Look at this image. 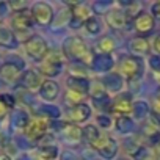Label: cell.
I'll use <instances>...</instances> for the list:
<instances>
[{
    "mask_svg": "<svg viewBox=\"0 0 160 160\" xmlns=\"http://www.w3.org/2000/svg\"><path fill=\"white\" fill-rule=\"evenodd\" d=\"M61 135L64 137V140L68 143H78L80 140L83 138L82 135V129H80L78 126L69 122V124H63L61 127Z\"/></svg>",
    "mask_w": 160,
    "mask_h": 160,
    "instance_id": "20",
    "label": "cell"
},
{
    "mask_svg": "<svg viewBox=\"0 0 160 160\" xmlns=\"http://www.w3.org/2000/svg\"><path fill=\"white\" fill-rule=\"evenodd\" d=\"M21 78H22L24 87H25L27 90H30V91L39 90L41 85H42V82H44V80H41V74H39L38 71H33V69L25 71V72L22 74Z\"/></svg>",
    "mask_w": 160,
    "mask_h": 160,
    "instance_id": "16",
    "label": "cell"
},
{
    "mask_svg": "<svg viewBox=\"0 0 160 160\" xmlns=\"http://www.w3.org/2000/svg\"><path fill=\"white\" fill-rule=\"evenodd\" d=\"M7 115H8V107H7L2 101H0V121H2Z\"/></svg>",
    "mask_w": 160,
    "mask_h": 160,
    "instance_id": "41",
    "label": "cell"
},
{
    "mask_svg": "<svg viewBox=\"0 0 160 160\" xmlns=\"http://www.w3.org/2000/svg\"><path fill=\"white\" fill-rule=\"evenodd\" d=\"M158 146H160V143H158Z\"/></svg>",
    "mask_w": 160,
    "mask_h": 160,
    "instance_id": "48",
    "label": "cell"
},
{
    "mask_svg": "<svg viewBox=\"0 0 160 160\" xmlns=\"http://www.w3.org/2000/svg\"><path fill=\"white\" fill-rule=\"evenodd\" d=\"M98 124L102 129H108V127H112V119L108 116H105V115H99L98 116Z\"/></svg>",
    "mask_w": 160,
    "mask_h": 160,
    "instance_id": "36",
    "label": "cell"
},
{
    "mask_svg": "<svg viewBox=\"0 0 160 160\" xmlns=\"http://www.w3.org/2000/svg\"><path fill=\"white\" fill-rule=\"evenodd\" d=\"M69 116H71L72 124H75V122H85L91 116V107L82 102V104H78V105H75V107L71 108Z\"/></svg>",
    "mask_w": 160,
    "mask_h": 160,
    "instance_id": "18",
    "label": "cell"
},
{
    "mask_svg": "<svg viewBox=\"0 0 160 160\" xmlns=\"http://www.w3.org/2000/svg\"><path fill=\"white\" fill-rule=\"evenodd\" d=\"M63 55H66L69 60L77 61L78 64H90L93 61V55L87 46V42L80 36H69L63 41Z\"/></svg>",
    "mask_w": 160,
    "mask_h": 160,
    "instance_id": "1",
    "label": "cell"
},
{
    "mask_svg": "<svg viewBox=\"0 0 160 160\" xmlns=\"http://www.w3.org/2000/svg\"><path fill=\"white\" fill-rule=\"evenodd\" d=\"M47 127H49V121L46 118H41V116H35L28 121L27 127L24 129V133L28 140H41L46 132H47Z\"/></svg>",
    "mask_w": 160,
    "mask_h": 160,
    "instance_id": "8",
    "label": "cell"
},
{
    "mask_svg": "<svg viewBox=\"0 0 160 160\" xmlns=\"http://www.w3.org/2000/svg\"><path fill=\"white\" fill-rule=\"evenodd\" d=\"M66 87L71 91H75L78 94L87 96L88 94V90H90V80L87 77H71L69 75L66 78Z\"/></svg>",
    "mask_w": 160,
    "mask_h": 160,
    "instance_id": "14",
    "label": "cell"
},
{
    "mask_svg": "<svg viewBox=\"0 0 160 160\" xmlns=\"http://www.w3.org/2000/svg\"><path fill=\"white\" fill-rule=\"evenodd\" d=\"M24 46H25V52L33 58V60H44L46 58V55L49 53V44L46 42V39L44 38H41V36H38V35H33V36H30L25 42H24Z\"/></svg>",
    "mask_w": 160,
    "mask_h": 160,
    "instance_id": "5",
    "label": "cell"
},
{
    "mask_svg": "<svg viewBox=\"0 0 160 160\" xmlns=\"http://www.w3.org/2000/svg\"><path fill=\"white\" fill-rule=\"evenodd\" d=\"M102 85L105 87L107 91L110 93H119L124 87V78L119 75V74H115V72H110L107 74L104 78H102Z\"/></svg>",
    "mask_w": 160,
    "mask_h": 160,
    "instance_id": "17",
    "label": "cell"
},
{
    "mask_svg": "<svg viewBox=\"0 0 160 160\" xmlns=\"http://www.w3.org/2000/svg\"><path fill=\"white\" fill-rule=\"evenodd\" d=\"M141 71H143V64H141V60L138 57L127 55V57L121 58V61H119V72H121L122 78L135 80V78L140 77Z\"/></svg>",
    "mask_w": 160,
    "mask_h": 160,
    "instance_id": "4",
    "label": "cell"
},
{
    "mask_svg": "<svg viewBox=\"0 0 160 160\" xmlns=\"http://www.w3.org/2000/svg\"><path fill=\"white\" fill-rule=\"evenodd\" d=\"M155 101H158L160 102V90L157 91V94H155Z\"/></svg>",
    "mask_w": 160,
    "mask_h": 160,
    "instance_id": "46",
    "label": "cell"
},
{
    "mask_svg": "<svg viewBox=\"0 0 160 160\" xmlns=\"http://www.w3.org/2000/svg\"><path fill=\"white\" fill-rule=\"evenodd\" d=\"M28 121H30V118H28V115H27L25 112L19 110V112L13 113L11 124H13L16 129H25V127H27V124H28Z\"/></svg>",
    "mask_w": 160,
    "mask_h": 160,
    "instance_id": "26",
    "label": "cell"
},
{
    "mask_svg": "<svg viewBox=\"0 0 160 160\" xmlns=\"http://www.w3.org/2000/svg\"><path fill=\"white\" fill-rule=\"evenodd\" d=\"M132 107H133V104H132L129 94H119L110 104L112 113H116L119 116H127L129 113H132Z\"/></svg>",
    "mask_w": 160,
    "mask_h": 160,
    "instance_id": "11",
    "label": "cell"
},
{
    "mask_svg": "<svg viewBox=\"0 0 160 160\" xmlns=\"http://www.w3.org/2000/svg\"><path fill=\"white\" fill-rule=\"evenodd\" d=\"M91 148H93L101 157H104L105 160H112V158H115L116 154H118V143H116L113 138H110V137H107V135H102V133H101V137L91 144Z\"/></svg>",
    "mask_w": 160,
    "mask_h": 160,
    "instance_id": "6",
    "label": "cell"
},
{
    "mask_svg": "<svg viewBox=\"0 0 160 160\" xmlns=\"http://www.w3.org/2000/svg\"><path fill=\"white\" fill-rule=\"evenodd\" d=\"M85 28H87V32L88 33H91V35H98V33H101V30H102V25H101V21L98 19V18H90L85 24Z\"/></svg>",
    "mask_w": 160,
    "mask_h": 160,
    "instance_id": "30",
    "label": "cell"
},
{
    "mask_svg": "<svg viewBox=\"0 0 160 160\" xmlns=\"http://www.w3.org/2000/svg\"><path fill=\"white\" fill-rule=\"evenodd\" d=\"M0 160H11V157L7 154H0Z\"/></svg>",
    "mask_w": 160,
    "mask_h": 160,
    "instance_id": "45",
    "label": "cell"
},
{
    "mask_svg": "<svg viewBox=\"0 0 160 160\" xmlns=\"http://www.w3.org/2000/svg\"><path fill=\"white\" fill-rule=\"evenodd\" d=\"M112 8H113V3H112V2H96V3L93 5V10H94L96 13H99V14H101V13H105V14H107Z\"/></svg>",
    "mask_w": 160,
    "mask_h": 160,
    "instance_id": "33",
    "label": "cell"
},
{
    "mask_svg": "<svg viewBox=\"0 0 160 160\" xmlns=\"http://www.w3.org/2000/svg\"><path fill=\"white\" fill-rule=\"evenodd\" d=\"M42 112H46V115L50 118H60V108H57L53 105H46L42 108Z\"/></svg>",
    "mask_w": 160,
    "mask_h": 160,
    "instance_id": "35",
    "label": "cell"
},
{
    "mask_svg": "<svg viewBox=\"0 0 160 160\" xmlns=\"http://www.w3.org/2000/svg\"><path fill=\"white\" fill-rule=\"evenodd\" d=\"M60 160H78V157L72 151H63V154L60 155Z\"/></svg>",
    "mask_w": 160,
    "mask_h": 160,
    "instance_id": "38",
    "label": "cell"
},
{
    "mask_svg": "<svg viewBox=\"0 0 160 160\" xmlns=\"http://www.w3.org/2000/svg\"><path fill=\"white\" fill-rule=\"evenodd\" d=\"M151 108H152V112H154L155 115H160V102H158V101H155V99H154V102H152V107H151Z\"/></svg>",
    "mask_w": 160,
    "mask_h": 160,
    "instance_id": "43",
    "label": "cell"
},
{
    "mask_svg": "<svg viewBox=\"0 0 160 160\" xmlns=\"http://www.w3.org/2000/svg\"><path fill=\"white\" fill-rule=\"evenodd\" d=\"M39 157L42 160H55L58 157V148L53 144H46L39 149Z\"/></svg>",
    "mask_w": 160,
    "mask_h": 160,
    "instance_id": "28",
    "label": "cell"
},
{
    "mask_svg": "<svg viewBox=\"0 0 160 160\" xmlns=\"http://www.w3.org/2000/svg\"><path fill=\"white\" fill-rule=\"evenodd\" d=\"M149 63H151V68H152V69H155L157 72H160V55L151 57Z\"/></svg>",
    "mask_w": 160,
    "mask_h": 160,
    "instance_id": "39",
    "label": "cell"
},
{
    "mask_svg": "<svg viewBox=\"0 0 160 160\" xmlns=\"http://www.w3.org/2000/svg\"><path fill=\"white\" fill-rule=\"evenodd\" d=\"M152 49L160 55V35H157V36L154 38V41H152Z\"/></svg>",
    "mask_w": 160,
    "mask_h": 160,
    "instance_id": "40",
    "label": "cell"
},
{
    "mask_svg": "<svg viewBox=\"0 0 160 160\" xmlns=\"http://www.w3.org/2000/svg\"><path fill=\"white\" fill-rule=\"evenodd\" d=\"M83 98H85L83 94H78V93H75V91H71V90L66 91V101H68V104H71L72 107H75V105H78V104H82L80 101H82Z\"/></svg>",
    "mask_w": 160,
    "mask_h": 160,
    "instance_id": "32",
    "label": "cell"
},
{
    "mask_svg": "<svg viewBox=\"0 0 160 160\" xmlns=\"http://www.w3.org/2000/svg\"><path fill=\"white\" fill-rule=\"evenodd\" d=\"M82 135H83V138L90 143V146L101 137V132H99V129L96 127V126H91V124H88V126H85L83 129H82Z\"/></svg>",
    "mask_w": 160,
    "mask_h": 160,
    "instance_id": "27",
    "label": "cell"
},
{
    "mask_svg": "<svg viewBox=\"0 0 160 160\" xmlns=\"http://www.w3.org/2000/svg\"><path fill=\"white\" fill-rule=\"evenodd\" d=\"M132 113H133V116L135 118H138V119H144L148 115H149V105L146 104V102H135L133 104V107H132Z\"/></svg>",
    "mask_w": 160,
    "mask_h": 160,
    "instance_id": "29",
    "label": "cell"
},
{
    "mask_svg": "<svg viewBox=\"0 0 160 160\" xmlns=\"http://www.w3.org/2000/svg\"><path fill=\"white\" fill-rule=\"evenodd\" d=\"M143 132H144L149 138H152V137L157 135V126H155L152 121H149L146 126H143Z\"/></svg>",
    "mask_w": 160,
    "mask_h": 160,
    "instance_id": "34",
    "label": "cell"
},
{
    "mask_svg": "<svg viewBox=\"0 0 160 160\" xmlns=\"http://www.w3.org/2000/svg\"><path fill=\"white\" fill-rule=\"evenodd\" d=\"M152 16L154 18H160V2L152 5Z\"/></svg>",
    "mask_w": 160,
    "mask_h": 160,
    "instance_id": "42",
    "label": "cell"
},
{
    "mask_svg": "<svg viewBox=\"0 0 160 160\" xmlns=\"http://www.w3.org/2000/svg\"><path fill=\"white\" fill-rule=\"evenodd\" d=\"M16 46H18L16 33L11 28L0 27V47H3V49H16Z\"/></svg>",
    "mask_w": 160,
    "mask_h": 160,
    "instance_id": "21",
    "label": "cell"
},
{
    "mask_svg": "<svg viewBox=\"0 0 160 160\" xmlns=\"http://www.w3.org/2000/svg\"><path fill=\"white\" fill-rule=\"evenodd\" d=\"M115 127L119 133H130L133 130V121L129 116H118L115 121Z\"/></svg>",
    "mask_w": 160,
    "mask_h": 160,
    "instance_id": "25",
    "label": "cell"
},
{
    "mask_svg": "<svg viewBox=\"0 0 160 160\" xmlns=\"http://www.w3.org/2000/svg\"><path fill=\"white\" fill-rule=\"evenodd\" d=\"M63 64H64L63 63V53L58 52V50H49L46 58L38 66V72L52 80V77H57V75L61 74Z\"/></svg>",
    "mask_w": 160,
    "mask_h": 160,
    "instance_id": "2",
    "label": "cell"
},
{
    "mask_svg": "<svg viewBox=\"0 0 160 160\" xmlns=\"http://www.w3.org/2000/svg\"><path fill=\"white\" fill-rule=\"evenodd\" d=\"M105 22L115 28V30H121L126 27L127 24V16L122 10H118V8H112L107 14H105Z\"/></svg>",
    "mask_w": 160,
    "mask_h": 160,
    "instance_id": "13",
    "label": "cell"
},
{
    "mask_svg": "<svg viewBox=\"0 0 160 160\" xmlns=\"http://www.w3.org/2000/svg\"><path fill=\"white\" fill-rule=\"evenodd\" d=\"M0 24H2V18H0Z\"/></svg>",
    "mask_w": 160,
    "mask_h": 160,
    "instance_id": "47",
    "label": "cell"
},
{
    "mask_svg": "<svg viewBox=\"0 0 160 160\" xmlns=\"http://www.w3.org/2000/svg\"><path fill=\"white\" fill-rule=\"evenodd\" d=\"M132 157H133V160H154V155L144 146H138L137 151L132 154Z\"/></svg>",
    "mask_w": 160,
    "mask_h": 160,
    "instance_id": "31",
    "label": "cell"
},
{
    "mask_svg": "<svg viewBox=\"0 0 160 160\" xmlns=\"http://www.w3.org/2000/svg\"><path fill=\"white\" fill-rule=\"evenodd\" d=\"M18 160H32V157H30V155H27V154H24V155H21Z\"/></svg>",
    "mask_w": 160,
    "mask_h": 160,
    "instance_id": "44",
    "label": "cell"
},
{
    "mask_svg": "<svg viewBox=\"0 0 160 160\" xmlns=\"http://www.w3.org/2000/svg\"><path fill=\"white\" fill-rule=\"evenodd\" d=\"M0 101H2V102H3V104H5L8 108L16 105V99H14L11 94H0Z\"/></svg>",
    "mask_w": 160,
    "mask_h": 160,
    "instance_id": "37",
    "label": "cell"
},
{
    "mask_svg": "<svg viewBox=\"0 0 160 160\" xmlns=\"http://www.w3.org/2000/svg\"><path fill=\"white\" fill-rule=\"evenodd\" d=\"M113 64H115V61H113L112 55H104V53L94 55L93 61H91V68L96 72H108L113 68Z\"/></svg>",
    "mask_w": 160,
    "mask_h": 160,
    "instance_id": "19",
    "label": "cell"
},
{
    "mask_svg": "<svg viewBox=\"0 0 160 160\" xmlns=\"http://www.w3.org/2000/svg\"><path fill=\"white\" fill-rule=\"evenodd\" d=\"M30 14H32V19L36 25L39 27H47L52 24L53 21V8L52 5H49L47 2H36L32 5L30 8Z\"/></svg>",
    "mask_w": 160,
    "mask_h": 160,
    "instance_id": "3",
    "label": "cell"
},
{
    "mask_svg": "<svg viewBox=\"0 0 160 160\" xmlns=\"http://www.w3.org/2000/svg\"><path fill=\"white\" fill-rule=\"evenodd\" d=\"M155 27V19L152 14L149 13H140L137 14V18L133 19V28L140 33V35H148L154 30Z\"/></svg>",
    "mask_w": 160,
    "mask_h": 160,
    "instance_id": "12",
    "label": "cell"
},
{
    "mask_svg": "<svg viewBox=\"0 0 160 160\" xmlns=\"http://www.w3.org/2000/svg\"><path fill=\"white\" fill-rule=\"evenodd\" d=\"M88 94H90V98H91L94 102H99L101 99H102V101H107V99H108V98H107V90H105V87L102 85L101 80H91V82H90ZM107 102H108V101H107Z\"/></svg>",
    "mask_w": 160,
    "mask_h": 160,
    "instance_id": "22",
    "label": "cell"
},
{
    "mask_svg": "<svg viewBox=\"0 0 160 160\" xmlns=\"http://www.w3.org/2000/svg\"><path fill=\"white\" fill-rule=\"evenodd\" d=\"M33 19H32V14L30 11L25 8V10H21V11H14L13 16H11V25L13 28L18 32V33H22L25 30H30L33 27Z\"/></svg>",
    "mask_w": 160,
    "mask_h": 160,
    "instance_id": "9",
    "label": "cell"
},
{
    "mask_svg": "<svg viewBox=\"0 0 160 160\" xmlns=\"http://www.w3.org/2000/svg\"><path fill=\"white\" fill-rule=\"evenodd\" d=\"M22 77V66L16 64V63H3L0 66V78L5 83H14Z\"/></svg>",
    "mask_w": 160,
    "mask_h": 160,
    "instance_id": "10",
    "label": "cell"
},
{
    "mask_svg": "<svg viewBox=\"0 0 160 160\" xmlns=\"http://www.w3.org/2000/svg\"><path fill=\"white\" fill-rule=\"evenodd\" d=\"M115 49V39L112 36H105V38H101L98 42H96V50L99 53H104V55H110Z\"/></svg>",
    "mask_w": 160,
    "mask_h": 160,
    "instance_id": "24",
    "label": "cell"
},
{
    "mask_svg": "<svg viewBox=\"0 0 160 160\" xmlns=\"http://www.w3.org/2000/svg\"><path fill=\"white\" fill-rule=\"evenodd\" d=\"M149 41L146 38H133L129 42V50L135 55H146L149 52Z\"/></svg>",
    "mask_w": 160,
    "mask_h": 160,
    "instance_id": "23",
    "label": "cell"
},
{
    "mask_svg": "<svg viewBox=\"0 0 160 160\" xmlns=\"http://www.w3.org/2000/svg\"><path fill=\"white\" fill-rule=\"evenodd\" d=\"M90 18H91V8L87 3L75 2L71 5V21H69L71 28H80Z\"/></svg>",
    "mask_w": 160,
    "mask_h": 160,
    "instance_id": "7",
    "label": "cell"
},
{
    "mask_svg": "<svg viewBox=\"0 0 160 160\" xmlns=\"http://www.w3.org/2000/svg\"><path fill=\"white\" fill-rule=\"evenodd\" d=\"M58 94H60V87H58V83L55 82V80H50V78L44 80L41 88H39V96L44 101L52 102L58 98Z\"/></svg>",
    "mask_w": 160,
    "mask_h": 160,
    "instance_id": "15",
    "label": "cell"
}]
</instances>
